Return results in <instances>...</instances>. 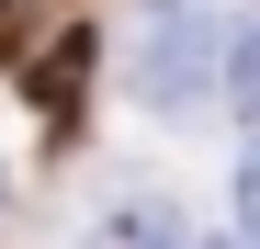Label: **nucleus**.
Here are the masks:
<instances>
[{
    "mask_svg": "<svg viewBox=\"0 0 260 249\" xmlns=\"http://www.w3.org/2000/svg\"><path fill=\"white\" fill-rule=\"evenodd\" d=\"M215 46H226L215 0H158L147 46H136V102L147 113H215Z\"/></svg>",
    "mask_w": 260,
    "mask_h": 249,
    "instance_id": "obj_1",
    "label": "nucleus"
},
{
    "mask_svg": "<svg viewBox=\"0 0 260 249\" xmlns=\"http://www.w3.org/2000/svg\"><path fill=\"white\" fill-rule=\"evenodd\" d=\"M23 91H34V113H46V124H68V113H79V91H91V23H68L57 46L34 57V79H23Z\"/></svg>",
    "mask_w": 260,
    "mask_h": 249,
    "instance_id": "obj_2",
    "label": "nucleus"
},
{
    "mask_svg": "<svg viewBox=\"0 0 260 249\" xmlns=\"http://www.w3.org/2000/svg\"><path fill=\"white\" fill-rule=\"evenodd\" d=\"M79 249H192V227H181V204H113Z\"/></svg>",
    "mask_w": 260,
    "mask_h": 249,
    "instance_id": "obj_3",
    "label": "nucleus"
},
{
    "mask_svg": "<svg viewBox=\"0 0 260 249\" xmlns=\"http://www.w3.org/2000/svg\"><path fill=\"white\" fill-rule=\"evenodd\" d=\"M192 249H238V238H192Z\"/></svg>",
    "mask_w": 260,
    "mask_h": 249,
    "instance_id": "obj_4",
    "label": "nucleus"
}]
</instances>
